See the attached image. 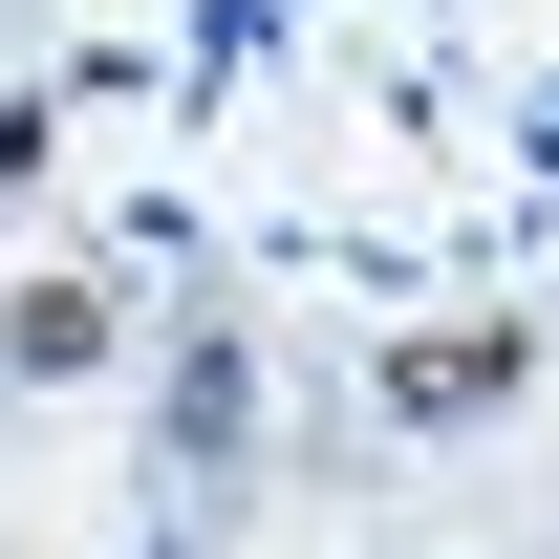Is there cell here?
<instances>
[{
  "label": "cell",
  "instance_id": "1",
  "mask_svg": "<svg viewBox=\"0 0 559 559\" xmlns=\"http://www.w3.org/2000/svg\"><path fill=\"white\" fill-rule=\"evenodd\" d=\"M516 366H538L516 323H430V345H388V409H409V430H474V409H516Z\"/></svg>",
  "mask_w": 559,
  "mask_h": 559
},
{
  "label": "cell",
  "instance_id": "2",
  "mask_svg": "<svg viewBox=\"0 0 559 559\" xmlns=\"http://www.w3.org/2000/svg\"><path fill=\"white\" fill-rule=\"evenodd\" d=\"M0 366H22V388H86V366H108V280H22V301H0Z\"/></svg>",
  "mask_w": 559,
  "mask_h": 559
},
{
  "label": "cell",
  "instance_id": "3",
  "mask_svg": "<svg viewBox=\"0 0 559 559\" xmlns=\"http://www.w3.org/2000/svg\"><path fill=\"white\" fill-rule=\"evenodd\" d=\"M237 409H259V388H237V345H194V366H173V452H237Z\"/></svg>",
  "mask_w": 559,
  "mask_h": 559
}]
</instances>
